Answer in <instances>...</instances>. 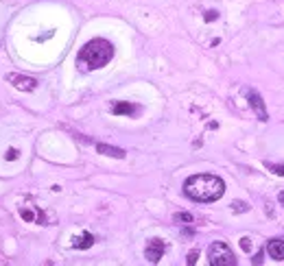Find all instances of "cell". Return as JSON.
Listing matches in <instances>:
<instances>
[{
    "instance_id": "1",
    "label": "cell",
    "mask_w": 284,
    "mask_h": 266,
    "mask_svg": "<svg viewBox=\"0 0 284 266\" xmlns=\"http://www.w3.org/2000/svg\"><path fill=\"white\" fill-rule=\"evenodd\" d=\"M184 194L197 203H212L225 194V183L216 175H193L184 181Z\"/></svg>"
},
{
    "instance_id": "2",
    "label": "cell",
    "mask_w": 284,
    "mask_h": 266,
    "mask_svg": "<svg viewBox=\"0 0 284 266\" xmlns=\"http://www.w3.org/2000/svg\"><path fill=\"white\" fill-rule=\"evenodd\" d=\"M114 57V46L103 37H94L79 50L77 55V65L81 72H90V70H98L103 65H107Z\"/></svg>"
},
{
    "instance_id": "3",
    "label": "cell",
    "mask_w": 284,
    "mask_h": 266,
    "mask_svg": "<svg viewBox=\"0 0 284 266\" xmlns=\"http://www.w3.org/2000/svg\"><path fill=\"white\" fill-rule=\"evenodd\" d=\"M208 262L212 266H236V255L228 242H212L208 249Z\"/></svg>"
},
{
    "instance_id": "4",
    "label": "cell",
    "mask_w": 284,
    "mask_h": 266,
    "mask_svg": "<svg viewBox=\"0 0 284 266\" xmlns=\"http://www.w3.org/2000/svg\"><path fill=\"white\" fill-rule=\"evenodd\" d=\"M164 251H166V242H164L162 238H151L147 249H144V257H147L151 264H157L160 257L164 255Z\"/></svg>"
},
{
    "instance_id": "5",
    "label": "cell",
    "mask_w": 284,
    "mask_h": 266,
    "mask_svg": "<svg viewBox=\"0 0 284 266\" xmlns=\"http://www.w3.org/2000/svg\"><path fill=\"white\" fill-rule=\"evenodd\" d=\"M247 101H249V107L256 111V116H258L262 122H267L269 120V114H267L265 101H262V96L258 94V92H247Z\"/></svg>"
},
{
    "instance_id": "6",
    "label": "cell",
    "mask_w": 284,
    "mask_h": 266,
    "mask_svg": "<svg viewBox=\"0 0 284 266\" xmlns=\"http://www.w3.org/2000/svg\"><path fill=\"white\" fill-rule=\"evenodd\" d=\"M9 79V81L16 85L18 90H22V92H33L37 88V81L35 79H31V77H22V75H9L7 77Z\"/></svg>"
},
{
    "instance_id": "7",
    "label": "cell",
    "mask_w": 284,
    "mask_h": 266,
    "mask_svg": "<svg viewBox=\"0 0 284 266\" xmlns=\"http://www.w3.org/2000/svg\"><path fill=\"white\" fill-rule=\"evenodd\" d=\"M267 251H269V255H271L273 260L284 262V240H280V238H275V240H269Z\"/></svg>"
},
{
    "instance_id": "8",
    "label": "cell",
    "mask_w": 284,
    "mask_h": 266,
    "mask_svg": "<svg viewBox=\"0 0 284 266\" xmlns=\"http://www.w3.org/2000/svg\"><path fill=\"white\" fill-rule=\"evenodd\" d=\"M138 111L136 105H131V103H114L111 105V114H116V116H134Z\"/></svg>"
},
{
    "instance_id": "9",
    "label": "cell",
    "mask_w": 284,
    "mask_h": 266,
    "mask_svg": "<svg viewBox=\"0 0 284 266\" xmlns=\"http://www.w3.org/2000/svg\"><path fill=\"white\" fill-rule=\"evenodd\" d=\"M96 151L101 153V155L116 157V159H123V157H125V151H123V149H116V146H107V144H96Z\"/></svg>"
},
{
    "instance_id": "10",
    "label": "cell",
    "mask_w": 284,
    "mask_h": 266,
    "mask_svg": "<svg viewBox=\"0 0 284 266\" xmlns=\"http://www.w3.org/2000/svg\"><path fill=\"white\" fill-rule=\"evenodd\" d=\"M92 244H94V236L88 234V231H83L81 236H77V238H75L72 247H75V249H90Z\"/></svg>"
},
{
    "instance_id": "11",
    "label": "cell",
    "mask_w": 284,
    "mask_h": 266,
    "mask_svg": "<svg viewBox=\"0 0 284 266\" xmlns=\"http://www.w3.org/2000/svg\"><path fill=\"white\" fill-rule=\"evenodd\" d=\"M265 168H267L269 172H273V175L284 177V166H282V164H271V162H265Z\"/></svg>"
},
{
    "instance_id": "12",
    "label": "cell",
    "mask_w": 284,
    "mask_h": 266,
    "mask_svg": "<svg viewBox=\"0 0 284 266\" xmlns=\"http://www.w3.org/2000/svg\"><path fill=\"white\" fill-rule=\"evenodd\" d=\"M173 221L180 223V225H188V223H193V216H190L188 212H180V214L173 216Z\"/></svg>"
},
{
    "instance_id": "13",
    "label": "cell",
    "mask_w": 284,
    "mask_h": 266,
    "mask_svg": "<svg viewBox=\"0 0 284 266\" xmlns=\"http://www.w3.org/2000/svg\"><path fill=\"white\" fill-rule=\"evenodd\" d=\"M232 210H234V212H247V210H249V205H247V203H243V201H241V203H239V201H234V203H232Z\"/></svg>"
},
{
    "instance_id": "14",
    "label": "cell",
    "mask_w": 284,
    "mask_h": 266,
    "mask_svg": "<svg viewBox=\"0 0 284 266\" xmlns=\"http://www.w3.org/2000/svg\"><path fill=\"white\" fill-rule=\"evenodd\" d=\"M241 244H243V249H245V251H249V249H252V244H249V238H243V240H241Z\"/></svg>"
},
{
    "instance_id": "15",
    "label": "cell",
    "mask_w": 284,
    "mask_h": 266,
    "mask_svg": "<svg viewBox=\"0 0 284 266\" xmlns=\"http://www.w3.org/2000/svg\"><path fill=\"white\" fill-rule=\"evenodd\" d=\"M197 262V251H193V253L188 255V264H195Z\"/></svg>"
},
{
    "instance_id": "16",
    "label": "cell",
    "mask_w": 284,
    "mask_h": 266,
    "mask_svg": "<svg viewBox=\"0 0 284 266\" xmlns=\"http://www.w3.org/2000/svg\"><path fill=\"white\" fill-rule=\"evenodd\" d=\"M7 157H9V159H16V157H18V151H16V149H11L9 153H7Z\"/></svg>"
},
{
    "instance_id": "17",
    "label": "cell",
    "mask_w": 284,
    "mask_h": 266,
    "mask_svg": "<svg viewBox=\"0 0 284 266\" xmlns=\"http://www.w3.org/2000/svg\"><path fill=\"white\" fill-rule=\"evenodd\" d=\"M216 18V11H208V16H206V20H214Z\"/></svg>"
},
{
    "instance_id": "18",
    "label": "cell",
    "mask_w": 284,
    "mask_h": 266,
    "mask_svg": "<svg viewBox=\"0 0 284 266\" xmlns=\"http://www.w3.org/2000/svg\"><path fill=\"white\" fill-rule=\"evenodd\" d=\"M280 203H282V205H284V190H282V192H280Z\"/></svg>"
}]
</instances>
